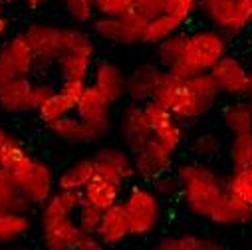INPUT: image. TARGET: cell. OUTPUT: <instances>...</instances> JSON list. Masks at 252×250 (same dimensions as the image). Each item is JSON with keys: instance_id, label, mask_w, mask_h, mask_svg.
Here are the masks:
<instances>
[{"instance_id": "cell-1", "label": "cell", "mask_w": 252, "mask_h": 250, "mask_svg": "<svg viewBox=\"0 0 252 250\" xmlns=\"http://www.w3.org/2000/svg\"><path fill=\"white\" fill-rule=\"evenodd\" d=\"M220 94L222 92L211 72L193 78H179L165 70L153 99L165 105L183 125H195L213 111Z\"/></svg>"}, {"instance_id": "cell-5", "label": "cell", "mask_w": 252, "mask_h": 250, "mask_svg": "<svg viewBox=\"0 0 252 250\" xmlns=\"http://www.w3.org/2000/svg\"><path fill=\"white\" fill-rule=\"evenodd\" d=\"M125 211L131 222V236H149L161 222V201L155 189L133 185L123 197Z\"/></svg>"}, {"instance_id": "cell-37", "label": "cell", "mask_w": 252, "mask_h": 250, "mask_svg": "<svg viewBox=\"0 0 252 250\" xmlns=\"http://www.w3.org/2000/svg\"><path fill=\"white\" fill-rule=\"evenodd\" d=\"M222 147V141L217 133L213 131H205V133H199L195 139H193V151L197 157L201 159H211L215 155H219Z\"/></svg>"}, {"instance_id": "cell-13", "label": "cell", "mask_w": 252, "mask_h": 250, "mask_svg": "<svg viewBox=\"0 0 252 250\" xmlns=\"http://www.w3.org/2000/svg\"><path fill=\"white\" fill-rule=\"evenodd\" d=\"M145 105V113L149 117L151 129H153V137L163 143L167 149H171L173 153H177V149L183 143V123L159 101L151 99Z\"/></svg>"}, {"instance_id": "cell-24", "label": "cell", "mask_w": 252, "mask_h": 250, "mask_svg": "<svg viewBox=\"0 0 252 250\" xmlns=\"http://www.w3.org/2000/svg\"><path fill=\"white\" fill-rule=\"evenodd\" d=\"M95 175H97V167H95L94 157H84V159H78L76 163H72L68 169L62 171L56 179V185H58V189L84 191L88 187V183Z\"/></svg>"}, {"instance_id": "cell-43", "label": "cell", "mask_w": 252, "mask_h": 250, "mask_svg": "<svg viewBox=\"0 0 252 250\" xmlns=\"http://www.w3.org/2000/svg\"><path fill=\"white\" fill-rule=\"evenodd\" d=\"M153 189L159 197H169V199L177 197V195H181V179L177 173L167 171L159 179L153 181Z\"/></svg>"}, {"instance_id": "cell-19", "label": "cell", "mask_w": 252, "mask_h": 250, "mask_svg": "<svg viewBox=\"0 0 252 250\" xmlns=\"http://www.w3.org/2000/svg\"><path fill=\"white\" fill-rule=\"evenodd\" d=\"M84 230L80 228L78 220L66 219V220H60L48 226H42L40 232V240L44 250H76L78 244L84 238Z\"/></svg>"}, {"instance_id": "cell-6", "label": "cell", "mask_w": 252, "mask_h": 250, "mask_svg": "<svg viewBox=\"0 0 252 250\" xmlns=\"http://www.w3.org/2000/svg\"><path fill=\"white\" fill-rule=\"evenodd\" d=\"M199 12L211 26L234 36L252 24V0H201Z\"/></svg>"}, {"instance_id": "cell-9", "label": "cell", "mask_w": 252, "mask_h": 250, "mask_svg": "<svg viewBox=\"0 0 252 250\" xmlns=\"http://www.w3.org/2000/svg\"><path fill=\"white\" fill-rule=\"evenodd\" d=\"M36 66V56L24 34L12 36L0 46V82L12 78H30Z\"/></svg>"}, {"instance_id": "cell-14", "label": "cell", "mask_w": 252, "mask_h": 250, "mask_svg": "<svg viewBox=\"0 0 252 250\" xmlns=\"http://www.w3.org/2000/svg\"><path fill=\"white\" fill-rule=\"evenodd\" d=\"M211 76L215 78V82L219 84V88H220V92L224 95H228V97H244L246 82H248V70L236 56H232V54L222 56L213 66Z\"/></svg>"}, {"instance_id": "cell-48", "label": "cell", "mask_w": 252, "mask_h": 250, "mask_svg": "<svg viewBox=\"0 0 252 250\" xmlns=\"http://www.w3.org/2000/svg\"><path fill=\"white\" fill-rule=\"evenodd\" d=\"M8 24H10V20H8L6 12L2 10V6H0V38H2V36L6 34V30H8Z\"/></svg>"}, {"instance_id": "cell-39", "label": "cell", "mask_w": 252, "mask_h": 250, "mask_svg": "<svg viewBox=\"0 0 252 250\" xmlns=\"http://www.w3.org/2000/svg\"><path fill=\"white\" fill-rule=\"evenodd\" d=\"M201 8V0H167L165 12L179 18L183 24L187 20H191L193 14H197Z\"/></svg>"}, {"instance_id": "cell-2", "label": "cell", "mask_w": 252, "mask_h": 250, "mask_svg": "<svg viewBox=\"0 0 252 250\" xmlns=\"http://www.w3.org/2000/svg\"><path fill=\"white\" fill-rule=\"evenodd\" d=\"M181 179V197L189 213L207 219L226 193L224 179L209 165L189 161L181 163L175 171Z\"/></svg>"}, {"instance_id": "cell-10", "label": "cell", "mask_w": 252, "mask_h": 250, "mask_svg": "<svg viewBox=\"0 0 252 250\" xmlns=\"http://www.w3.org/2000/svg\"><path fill=\"white\" fill-rule=\"evenodd\" d=\"M24 38L28 40L38 66H52L58 64L60 56L64 54V28L36 22L24 30Z\"/></svg>"}, {"instance_id": "cell-29", "label": "cell", "mask_w": 252, "mask_h": 250, "mask_svg": "<svg viewBox=\"0 0 252 250\" xmlns=\"http://www.w3.org/2000/svg\"><path fill=\"white\" fill-rule=\"evenodd\" d=\"M32 205L14 185L8 171L0 169V213H28Z\"/></svg>"}, {"instance_id": "cell-3", "label": "cell", "mask_w": 252, "mask_h": 250, "mask_svg": "<svg viewBox=\"0 0 252 250\" xmlns=\"http://www.w3.org/2000/svg\"><path fill=\"white\" fill-rule=\"evenodd\" d=\"M226 54H228V36L222 30L215 26L199 28L191 34H187L183 60L171 70V74L179 78H193L199 74H207Z\"/></svg>"}, {"instance_id": "cell-15", "label": "cell", "mask_w": 252, "mask_h": 250, "mask_svg": "<svg viewBox=\"0 0 252 250\" xmlns=\"http://www.w3.org/2000/svg\"><path fill=\"white\" fill-rule=\"evenodd\" d=\"M92 84L111 101L119 103L123 97H127V74L115 62L101 60L92 70Z\"/></svg>"}, {"instance_id": "cell-47", "label": "cell", "mask_w": 252, "mask_h": 250, "mask_svg": "<svg viewBox=\"0 0 252 250\" xmlns=\"http://www.w3.org/2000/svg\"><path fill=\"white\" fill-rule=\"evenodd\" d=\"M149 250H177V236H169V238H163L159 240L153 248Z\"/></svg>"}, {"instance_id": "cell-26", "label": "cell", "mask_w": 252, "mask_h": 250, "mask_svg": "<svg viewBox=\"0 0 252 250\" xmlns=\"http://www.w3.org/2000/svg\"><path fill=\"white\" fill-rule=\"evenodd\" d=\"M220 117H222L224 129L230 135L252 131V99L244 97V99H234L226 103Z\"/></svg>"}, {"instance_id": "cell-21", "label": "cell", "mask_w": 252, "mask_h": 250, "mask_svg": "<svg viewBox=\"0 0 252 250\" xmlns=\"http://www.w3.org/2000/svg\"><path fill=\"white\" fill-rule=\"evenodd\" d=\"M97 236L105 246H117L127 236H131V222H129V215L125 211L123 201L103 211Z\"/></svg>"}, {"instance_id": "cell-55", "label": "cell", "mask_w": 252, "mask_h": 250, "mask_svg": "<svg viewBox=\"0 0 252 250\" xmlns=\"http://www.w3.org/2000/svg\"><path fill=\"white\" fill-rule=\"evenodd\" d=\"M92 2H95V0H92Z\"/></svg>"}, {"instance_id": "cell-33", "label": "cell", "mask_w": 252, "mask_h": 250, "mask_svg": "<svg viewBox=\"0 0 252 250\" xmlns=\"http://www.w3.org/2000/svg\"><path fill=\"white\" fill-rule=\"evenodd\" d=\"M228 161L232 169L252 165V131L234 133L228 141Z\"/></svg>"}, {"instance_id": "cell-23", "label": "cell", "mask_w": 252, "mask_h": 250, "mask_svg": "<svg viewBox=\"0 0 252 250\" xmlns=\"http://www.w3.org/2000/svg\"><path fill=\"white\" fill-rule=\"evenodd\" d=\"M209 220L219 226H242L252 222V205L244 203L232 193H224V197L219 201L215 211L211 213Z\"/></svg>"}, {"instance_id": "cell-8", "label": "cell", "mask_w": 252, "mask_h": 250, "mask_svg": "<svg viewBox=\"0 0 252 250\" xmlns=\"http://www.w3.org/2000/svg\"><path fill=\"white\" fill-rule=\"evenodd\" d=\"M111 101L92 84L78 99L76 113L84 119L92 143L101 141L111 131Z\"/></svg>"}, {"instance_id": "cell-11", "label": "cell", "mask_w": 252, "mask_h": 250, "mask_svg": "<svg viewBox=\"0 0 252 250\" xmlns=\"http://www.w3.org/2000/svg\"><path fill=\"white\" fill-rule=\"evenodd\" d=\"M117 127H119V139L123 147L131 153L139 151L153 139V129H151V123H149L143 103L131 101L129 105H125L119 115Z\"/></svg>"}, {"instance_id": "cell-18", "label": "cell", "mask_w": 252, "mask_h": 250, "mask_svg": "<svg viewBox=\"0 0 252 250\" xmlns=\"http://www.w3.org/2000/svg\"><path fill=\"white\" fill-rule=\"evenodd\" d=\"M163 72L165 70L159 64H149V62L135 66L133 72L127 74V97L135 103L151 101Z\"/></svg>"}, {"instance_id": "cell-49", "label": "cell", "mask_w": 252, "mask_h": 250, "mask_svg": "<svg viewBox=\"0 0 252 250\" xmlns=\"http://www.w3.org/2000/svg\"><path fill=\"white\" fill-rule=\"evenodd\" d=\"M22 2L28 6V8H32V10H36V8H40L44 2H48V0H22Z\"/></svg>"}, {"instance_id": "cell-20", "label": "cell", "mask_w": 252, "mask_h": 250, "mask_svg": "<svg viewBox=\"0 0 252 250\" xmlns=\"http://www.w3.org/2000/svg\"><path fill=\"white\" fill-rule=\"evenodd\" d=\"M32 90L34 84L30 82V78H12L0 82V111L10 115L34 111Z\"/></svg>"}, {"instance_id": "cell-22", "label": "cell", "mask_w": 252, "mask_h": 250, "mask_svg": "<svg viewBox=\"0 0 252 250\" xmlns=\"http://www.w3.org/2000/svg\"><path fill=\"white\" fill-rule=\"evenodd\" d=\"M82 193H84V203L94 205V207H97L101 211H107L109 207H113V205L123 201L121 199L123 197V183L97 173L88 183V187Z\"/></svg>"}, {"instance_id": "cell-17", "label": "cell", "mask_w": 252, "mask_h": 250, "mask_svg": "<svg viewBox=\"0 0 252 250\" xmlns=\"http://www.w3.org/2000/svg\"><path fill=\"white\" fill-rule=\"evenodd\" d=\"M84 205V193L82 191H70V189H58L54 195L42 205L40 213V228L72 219L78 215L80 207Z\"/></svg>"}, {"instance_id": "cell-54", "label": "cell", "mask_w": 252, "mask_h": 250, "mask_svg": "<svg viewBox=\"0 0 252 250\" xmlns=\"http://www.w3.org/2000/svg\"><path fill=\"white\" fill-rule=\"evenodd\" d=\"M2 4H4V0H0V6H2Z\"/></svg>"}, {"instance_id": "cell-38", "label": "cell", "mask_w": 252, "mask_h": 250, "mask_svg": "<svg viewBox=\"0 0 252 250\" xmlns=\"http://www.w3.org/2000/svg\"><path fill=\"white\" fill-rule=\"evenodd\" d=\"M101 219H103V211L94 207V205H88L84 203L78 211V224L80 228L86 232V234H97L99 230V224H101Z\"/></svg>"}, {"instance_id": "cell-4", "label": "cell", "mask_w": 252, "mask_h": 250, "mask_svg": "<svg viewBox=\"0 0 252 250\" xmlns=\"http://www.w3.org/2000/svg\"><path fill=\"white\" fill-rule=\"evenodd\" d=\"M8 173L32 207H42L54 195L56 179L50 165L42 159L32 157L30 153H26L12 169H8Z\"/></svg>"}, {"instance_id": "cell-45", "label": "cell", "mask_w": 252, "mask_h": 250, "mask_svg": "<svg viewBox=\"0 0 252 250\" xmlns=\"http://www.w3.org/2000/svg\"><path fill=\"white\" fill-rule=\"evenodd\" d=\"M56 92V88H52L50 84L46 82H40V84H34V90H32V103H34V111L40 109V105Z\"/></svg>"}, {"instance_id": "cell-25", "label": "cell", "mask_w": 252, "mask_h": 250, "mask_svg": "<svg viewBox=\"0 0 252 250\" xmlns=\"http://www.w3.org/2000/svg\"><path fill=\"white\" fill-rule=\"evenodd\" d=\"M48 129H50V133H52L56 139L64 141V143H72V145L92 143L86 123H84V119H82L78 113H76V117L70 113V115H66V117L54 121V123H48Z\"/></svg>"}, {"instance_id": "cell-28", "label": "cell", "mask_w": 252, "mask_h": 250, "mask_svg": "<svg viewBox=\"0 0 252 250\" xmlns=\"http://www.w3.org/2000/svg\"><path fill=\"white\" fill-rule=\"evenodd\" d=\"M94 56L92 54H84V52H66L62 54L58 60V68L62 72V80H80V82H88L92 68Z\"/></svg>"}, {"instance_id": "cell-36", "label": "cell", "mask_w": 252, "mask_h": 250, "mask_svg": "<svg viewBox=\"0 0 252 250\" xmlns=\"http://www.w3.org/2000/svg\"><path fill=\"white\" fill-rule=\"evenodd\" d=\"M64 8L76 24H90L97 14L95 2L92 0H64Z\"/></svg>"}, {"instance_id": "cell-30", "label": "cell", "mask_w": 252, "mask_h": 250, "mask_svg": "<svg viewBox=\"0 0 252 250\" xmlns=\"http://www.w3.org/2000/svg\"><path fill=\"white\" fill-rule=\"evenodd\" d=\"M181 28H183V22L179 18L163 12V14L155 16V18L147 20V26H145V32H143V44L157 46L163 40H167L169 36L181 32Z\"/></svg>"}, {"instance_id": "cell-16", "label": "cell", "mask_w": 252, "mask_h": 250, "mask_svg": "<svg viewBox=\"0 0 252 250\" xmlns=\"http://www.w3.org/2000/svg\"><path fill=\"white\" fill-rule=\"evenodd\" d=\"M95 167L99 175H105L109 179H115L119 183H129L135 177V165L133 155L127 149H117V147H101L94 155Z\"/></svg>"}, {"instance_id": "cell-52", "label": "cell", "mask_w": 252, "mask_h": 250, "mask_svg": "<svg viewBox=\"0 0 252 250\" xmlns=\"http://www.w3.org/2000/svg\"><path fill=\"white\" fill-rule=\"evenodd\" d=\"M12 250H30V248H12Z\"/></svg>"}, {"instance_id": "cell-34", "label": "cell", "mask_w": 252, "mask_h": 250, "mask_svg": "<svg viewBox=\"0 0 252 250\" xmlns=\"http://www.w3.org/2000/svg\"><path fill=\"white\" fill-rule=\"evenodd\" d=\"M226 191L242 199L244 203L252 205V165L250 167H236L224 179Z\"/></svg>"}, {"instance_id": "cell-46", "label": "cell", "mask_w": 252, "mask_h": 250, "mask_svg": "<svg viewBox=\"0 0 252 250\" xmlns=\"http://www.w3.org/2000/svg\"><path fill=\"white\" fill-rule=\"evenodd\" d=\"M103 248H105V244L99 240L97 234H84V238L76 250H103Z\"/></svg>"}, {"instance_id": "cell-53", "label": "cell", "mask_w": 252, "mask_h": 250, "mask_svg": "<svg viewBox=\"0 0 252 250\" xmlns=\"http://www.w3.org/2000/svg\"><path fill=\"white\" fill-rule=\"evenodd\" d=\"M4 2H16V0H4Z\"/></svg>"}, {"instance_id": "cell-51", "label": "cell", "mask_w": 252, "mask_h": 250, "mask_svg": "<svg viewBox=\"0 0 252 250\" xmlns=\"http://www.w3.org/2000/svg\"><path fill=\"white\" fill-rule=\"evenodd\" d=\"M10 139V133L4 129V127H0V149H2L4 147V143Z\"/></svg>"}, {"instance_id": "cell-32", "label": "cell", "mask_w": 252, "mask_h": 250, "mask_svg": "<svg viewBox=\"0 0 252 250\" xmlns=\"http://www.w3.org/2000/svg\"><path fill=\"white\" fill-rule=\"evenodd\" d=\"M185 44H187V34H173L169 36L167 40H163L161 44L155 46V52H157V62L159 66L167 72H171L179 62L183 60V54H185Z\"/></svg>"}, {"instance_id": "cell-12", "label": "cell", "mask_w": 252, "mask_h": 250, "mask_svg": "<svg viewBox=\"0 0 252 250\" xmlns=\"http://www.w3.org/2000/svg\"><path fill=\"white\" fill-rule=\"evenodd\" d=\"M131 155H133V165H135V177H139L145 183H153L163 173L171 171L175 153L153 137L145 147H141L139 151Z\"/></svg>"}, {"instance_id": "cell-35", "label": "cell", "mask_w": 252, "mask_h": 250, "mask_svg": "<svg viewBox=\"0 0 252 250\" xmlns=\"http://www.w3.org/2000/svg\"><path fill=\"white\" fill-rule=\"evenodd\" d=\"M66 52H84V54H95V44L94 38L84 32L78 26L64 28V54Z\"/></svg>"}, {"instance_id": "cell-41", "label": "cell", "mask_w": 252, "mask_h": 250, "mask_svg": "<svg viewBox=\"0 0 252 250\" xmlns=\"http://www.w3.org/2000/svg\"><path fill=\"white\" fill-rule=\"evenodd\" d=\"M177 250H226L220 242L197 234L177 236Z\"/></svg>"}, {"instance_id": "cell-42", "label": "cell", "mask_w": 252, "mask_h": 250, "mask_svg": "<svg viewBox=\"0 0 252 250\" xmlns=\"http://www.w3.org/2000/svg\"><path fill=\"white\" fill-rule=\"evenodd\" d=\"M135 8V0H95L97 16H123Z\"/></svg>"}, {"instance_id": "cell-27", "label": "cell", "mask_w": 252, "mask_h": 250, "mask_svg": "<svg viewBox=\"0 0 252 250\" xmlns=\"http://www.w3.org/2000/svg\"><path fill=\"white\" fill-rule=\"evenodd\" d=\"M76 105H78V99H76V97H72V95L66 94L64 90H60V92L56 90V92L40 105V109H38L36 113H38V117L48 125V123H54V121H58V119H62V117L74 113V111H76Z\"/></svg>"}, {"instance_id": "cell-40", "label": "cell", "mask_w": 252, "mask_h": 250, "mask_svg": "<svg viewBox=\"0 0 252 250\" xmlns=\"http://www.w3.org/2000/svg\"><path fill=\"white\" fill-rule=\"evenodd\" d=\"M28 151L24 149L22 141L16 139L14 135H10V139L4 143V147L0 149V169H12Z\"/></svg>"}, {"instance_id": "cell-31", "label": "cell", "mask_w": 252, "mask_h": 250, "mask_svg": "<svg viewBox=\"0 0 252 250\" xmlns=\"http://www.w3.org/2000/svg\"><path fill=\"white\" fill-rule=\"evenodd\" d=\"M32 228L28 213H0V242L10 244L26 236Z\"/></svg>"}, {"instance_id": "cell-50", "label": "cell", "mask_w": 252, "mask_h": 250, "mask_svg": "<svg viewBox=\"0 0 252 250\" xmlns=\"http://www.w3.org/2000/svg\"><path fill=\"white\" fill-rule=\"evenodd\" d=\"M244 97L252 99V70L248 72V82H246V94H244Z\"/></svg>"}, {"instance_id": "cell-44", "label": "cell", "mask_w": 252, "mask_h": 250, "mask_svg": "<svg viewBox=\"0 0 252 250\" xmlns=\"http://www.w3.org/2000/svg\"><path fill=\"white\" fill-rule=\"evenodd\" d=\"M165 4H167V0H135V10L149 20V18L163 14Z\"/></svg>"}, {"instance_id": "cell-7", "label": "cell", "mask_w": 252, "mask_h": 250, "mask_svg": "<svg viewBox=\"0 0 252 250\" xmlns=\"http://www.w3.org/2000/svg\"><path fill=\"white\" fill-rule=\"evenodd\" d=\"M145 26L147 18L133 8L123 16H97L94 20V34L107 44L135 46L143 44Z\"/></svg>"}]
</instances>
